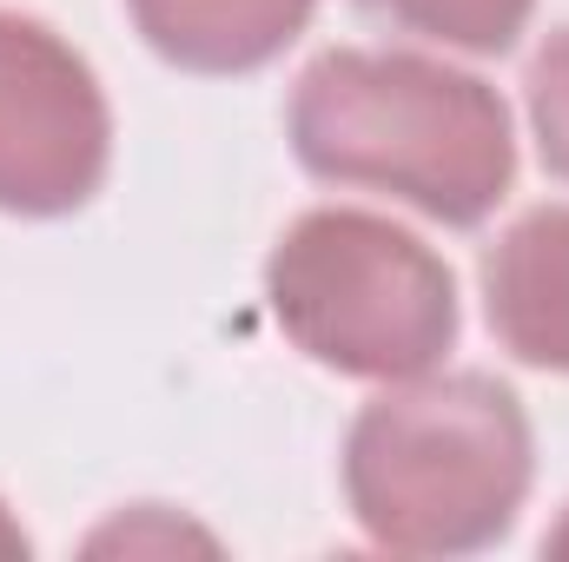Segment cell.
Wrapping results in <instances>:
<instances>
[{
    "label": "cell",
    "instance_id": "4",
    "mask_svg": "<svg viewBox=\"0 0 569 562\" xmlns=\"http://www.w3.org/2000/svg\"><path fill=\"white\" fill-rule=\"evenodd\" d=\"M113 165V113L93 67L47 20L0 7V212L67 219Z\"/></svg>",
    "mask_w": 569,
    "mask_h": 562
},
{
    "label": "cell",
    "instance_id": "3",
    "mask_svg": "<svg viewBox=\"0 0 569 562\" xmlns=\"http://www.w3.org/2000/svg\"><path fill=\"white\" fill-rule=\"evenodd\" d=\"M266 304L279 331L338 378H418L457 344V279L418 232L318 205L284 225L266 259Z\"/></svg>",
    "mask_w": 569,
    "mask_h": 562
},
{
    "label": "cell",
    "instance_id": "9",
    "mask_svg": "<svg viewBox=\"0 0 569 562\" xmlns=\"http://www.w3.org/2000/svg\"><path fill=\"white\" fill-rule=\"evenodd\" d=\"M0 556H27V536L7 523V503H0Z\"/></svg>",
    "mask_w": 569,
    "mask_h": 562
},
{
    "label": "cell",
    "instance_id": "6",
    "mask_svg": "<svg viewBox=\"0 0 569 562\" xmlns=\"http://www.w3.org/2000/svg\"><path fill=\"white\" fill-rule=\"evenodd\" d=\"M318 0H127L140 40L179 73H259L311 27Z\"/></svg>",
    "mask_w": 569,
    "mask_h": 562
},
{
    "label": "cell",
    "instance_id": "2",
    "mask_svg": "<svg viewBox=\"0 0 569 562\" xmlns=\"http://www.w3.org/2000/svg\"><path fill=\"white\" fill-rule=\"evenodd\" d=\"M530 476V418L490 371L398 378L345 430V503L391 556H477L503 543Z\"/></svg>",
    "mask_w": 569,
    "mask_h": 562
},
{
    "label": "cell",
    "instance_id": "1",
    "mask_svg": "<svg viewBox=\"0 0 569 562\" xmlns=\"http://www.w3.org/2000/svg\"><path fill=\"white\" fill-rule=\"evenodd\" d=\"M291 152L311 179L391 192L437 225H483L517 179L503 93L405 47L318 53L291 87Z\"/></svg>",
    "mask_w": 569,
    "mask_h": 562
},
{
    "label": "cell",
    "instance_id": "8",
    "mask_svg": "<svg viewBox=\"0 0 569 562\" xmlns=\"http://www.w3.org/2000/svg\"><path fill=\"white\" fill-rule=\"evenodd\" d=\"M523 100H530V127H537V152L543 165L569 179V27H557L537 60H530V80H523Z\"/></svg>",
    "mask_w": 569,
    "mask_h": 562
},
{
    "label": "cell",
    "instance_id": "5",
    "mask_svg": "<svg viewBox=\"0 0 569 562\" xmlns=\"http://www.w3.org/2000/svg\"><path fill=\"white\" fill-rule=\"evenodd\" d=\"M483 311L517 364L569 378V205L523 212L483 259Z\"/></svg>",
    "mask_w": 569,
    "mask_h": 562
},
{
    "label": "cell",
    "instance_id": "7",
    "mask_svg": "<svg viewBox=\"0 0 569 562\" xmlns=\"http://www.w3.org/2000/svg\"><path fill=\"white\" fill-rule=\"evenodd\" d=\"M358 7L398 33H418L457 53H510L537 13V0H358Z\"/></svg>",
    "mask_w": 569,
    "mask_h": 562
},
{
    "label": "cell",
    "instance_id": "10",
    "mask_svg": "<svg viewBox=\"0 0 569 562\" xmlns=\"http://www.w3.org/2000/svg\"><path fill=\"white\" fill-rule=\"evenodd\" d=\"M543 550H550V556H569V516L550 530V543H543Z\"/></svg>",
    "mask_w": 569,
    "mask_h": 562
}]
</instances>
